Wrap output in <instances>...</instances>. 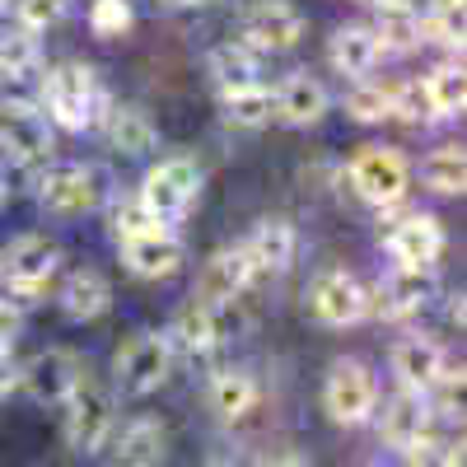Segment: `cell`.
I'll list each match as a JSON object with an SVG mask.
<instances>
[{"label":"cell","instance_id":"obj_15","mask_svg":"<svg viewBox=\"0 0 467 467\" xmlns=\"http://www.w3.org/2000/svg\"><path fill=\"white\" fill-rule=\"evenodd\" d=\"M304 37V15L290 0H253L239 24V43L253 52H295Z\"/></svg>","mask_w":467,"mask_h":467},{"label":"cell","instance_id":"obj_16","mask_svg":"<svg viewBox=\"0 0 467 467\" xmlns=\"http://www.w3.org/2000/svg\"><path fill=\"white\" fill-rule=\"evenodd\" d=\"M383 248L393 253L398 266H431V271H440V257H444L449 239H444V224L431 211H407L402 220H393L383 229Z\"/></svg>","mask_w":467,"mask_h":467},{"label":"cell","instance_id":"obj_18","mask_svg":"<svg viewBox=\"0 0 467 467\" xmlns=\"http://www.w3.org/2000/svg\"><path fill=\"white\" fill-rule=\"evenodd\" d=\"M388 365H393L398 388H411V393H435V388L444 383V374H449V350L435 337L411 332V337H402L393 346V360H388Z\"/></svg>","mask_w":467,"mask_h":467},{"label":"cell","instance_id":"obj_41","mask_svg":"<svg viewBox=\"0 0 467 467\" xmlns=\"http://www.w3.org/2000/svg\"><path fill=\"white\" fill-rule=\"evenodd\" d=\"M253 467H308L304 458H299V449H262L257 458H253Z\"/></svg>","mask_w":467,"mask_h":467},{"label":"cell","instance_id":"obj_30","mask_svg":"<svg viewBox=\"0 0 467 467\" xmlns=\"http://www.w3.org/2000/svg\"><path fill=\"white\" fill-rule=\"evenodd\" d=\"M346 117L360 127H379V122H393V85L374 80V75H365V80H350L346 89Z\"/></svg>","mask_w":467,"mask_h":467},{"label":"cell","instance_id":"obj_11","mask_svg":"<svg viewBox=\"0 0 467 467\" xmlns=\"http://www.w3.org/2000/svg\"><path fill=\"white\" fill-rule=\"evenodd\" d=\"M308 314L323 327H356L369 318V290L346 266H327L308 285Z\"/></svg>","mask_w":467,"mask_h":467},{"label":"cell","instance_id":"obj_43","mask_svg":"<svg viewBox=\"0 0 467 467\" xmlns=\"http://www.w3.org/2000/svg\"><path fill=\"white\" fill-rule=\"evenodd\" d=\"M449 323L462 327V295H453V304H449Z\"/></svg>","mask_w":467,"mask_h":467},{"label":"cell","instance_id":"obj_6","mask_svg":"<svg viewBox=\"0 0 467 467\" xmlns=\"http://www.w3.org/2000/svg\"><path fill=\"white\" fill-rule=\"evenodd\" d=\"M108 202V178L94 164H47L37 178V206L57 220H75V215H94Z\"/></svg>","mask_w":467,"mask_h":467},{"label":"cell","instance_id":"obj_2","mask_svg":"<svg viewBox=\"0 0 467 467\" xmlns=\"http://www.w3.org/2000/svg\"><path fill=\"white\" fill-rule=\"evenodd\" d=\"M117 431V393L94 379L80 374V383L70 388V398L61 402V435L75 453H103Z\"/></svg>","mask_w":467,"mask_h":467},{"label":"cell","instance_id":"obj_33","mask_svg":"<svg viewBox=\"0 0 467 467\" xmlns=\"http://www.w3.org/2000/svg\"><path fill=\"white\" fill-rule=\"evenodd\" d=\"M462 10H467V0H425V15H420L425 43L462 52Z\"/></svg>","mask_w":467,"mask_h":467},{"label":"cell","instance_id":"obj_44","mask_svg":"<svg viewBox=\"0 0 467 467\" xmlns=\"http://www.w3.org/2000/svg\"><path fill=\"white\" fill-rule=\"evenodd\" d=\"M160 5H169V10H187V5H206V0H160Z\"/></svg>","mask_w":467,"mask_h":467},{"label":"cell","instance_id":"obj_32","mask_svg":"<svg viewBox=\"0 0 467 467\" xmlns=\"http://www.w3.org/2000/svg\"><path fill=\"white\" fill-rule=\"evenodd\" d=\"M220 112H224L229 127H239V131H262V127H271V89H266V85L229 89V94H220Z\"/></svg>","mask_w":467,"mask_h":467},{"label":"cell","instance_id":"obj_39","mask_svg":"<svg viewBox=\"0 0 467 467\" xmlns=\"http://www.w3.org/2000/svg\"><path fill=\"white\" fill-rule=\"evenodd\" d=\"M402 467H462V449L458 444H440L431 435V440H420L416 449L402 453Z\"/></svg>","mask_w":467,"mask_h":467},{"label":"cell","instance_id":"obj_8","mask_svg":"<svg viewBox=\"0 0 467 467\" xmlns=\"http://www.w3.org/2000/svg\"><path fill=\"white\" fill-rule=\"evenodd\" d=\"M379 407V379L365 360H337L323 379V411L332 416V425L356 431L365 425Z\"/></svg>","mask_w":467,"mask_h":467},{"label":"cell","instance_id":"obj_23","mask_svg":"<svg viewBox=\"0 0 467 467\" xmlns=\"http://www.w3.org/2000/svg\"><path fill=\"white\" fill-rule=\"evenodd\" d=\"M57 304H61V314L70 323H94L112 308V281L99 266H75L57 290Z\"/></svg>","mask_w":467,"mask_h":467},{"label":"cell","instance_id":"obj_34","mask_svg":"<svg viewBox=\"0 0 467 467\" xmlns=\"http://www.w3.org/2000/svg\"><path fill=\"white\" fill-rule=\"evenodd\" d=\"M425 89H431V103H435V117L440 122H453V117L467 108V75L458 61H444L425 75Z\"/></svg>","mask_w":467,"mask_h":467},{"label":"cell","instance_id":"obj_31","mask_svg":"<svg viewBox=\"0 0 467 467\" xmlns=\"http://www.w3.org/2000/svg\"><path fill=\"white\" fill-rule=\"evenodd\" d=\"M43 66V43H37V33L10 24L0 28V80H28V75Z\"/></svg>","mask_w":467,"mask_h":467},{"label":"cell","instance_id":"obj_46","mask_svg":"<svg viewBox=\"0 0 467 467\" xmlns=\"http://www.w3.org/2000/svg\"><path fill=\"white\" fill-rule=\"evenodd\" d=\"M365 5H416V0H365Z\"/></svg>","mask_w":467,"mask_h":467},{"label":"cell","instance_id":"obj_20","mask_svg":"<svg viewBox=\"0 0 467 467\" xmlns=\"http://www.w3.org/2000/svg\"><path fill=\"white\" fill-rule=\"evenodd\" d=\"M122 266L140 281H169L182 271L187 262V248L173 229H154V234H140V239H122Z\"/></svg>","mask_w":467,"mask_h":467},{"label":"cell","instance_id":"obj_21","mask_svg":"<svg viewBox=\"0 0 467 467\" xmlns=\"http://www.w3.org/2000/svg\"><path fill=\"white\" fill-rule=\"evenodd\" d=\"M295 248H299V234L290 220L281 215H266L253 224V234L244 239V253L253 262V281H271V276H285L290 262H295Z\"/></svg>","mask_w":467,"mask_h":467},{"label":"cell","instance_id":"obj_1","mask_svg":"<svg viewBox=\"0 0 467 467\" xmlns=\"http://www.w3.org/2000/svg\"><path fill=\"white\" fill-rule=\"evenodd\" d=\"M108 94L99 85L94 66L85 61H57L43 75V117L61 131H89L99 127V117L108 112Z\"/></svg>","mask_w":467,"mask_h":467},{"label":"cell","instance_id":"obj_5","mask_svg":"<svg viewBox=\"0 0 467 467\" xmlns=\"http://www.w3.org/2000/svg\"><path fill=\"white\" fill-rule=\"evenodd\" d=\"M173 360H178V350L169 346L164 332H136L117 346V356H112V388L127 398H145V393L169 383Z\"/></svg>","mask_w":467,"mask_h":467},{"label":"cell","instance_id":"obj_45","mask_svg":"<svg viewBox=\"0 0 467 467\" xmlns=\"http://www.w3.org/2000/svg\"><path fill=\"white\" fill-rule=\"evenodd\" d=\"M5 202H10V178H5V169H0V211H5Z\"/></svg>","mask_w":467,"mask_h":467},{"label":"cell","instance_id":"obj_19","mask_svg":"<svg viewBox=\"0 0 467 467\" xmlns=\"http://www.w3.org/2000/svg\"><path fill=\"white\" fill-rule=\"evenodd\" d=\"M253 262L244 253V244H229V248H215L206 262H202V276H197V299L202 304H234L253 290Z\"/></svg>","mask_w":467,"mask_h":467},{"label":"cell","instance_id":"obj_29","mask_svg":"<svg viewBox=\"0 0 467 467\" xmlns=\"http://www.w3.org/2000/svg\"><path fill=\"white\" fill-rule=\"evenodd\" d=\"M416 178H420L425 192H435V197H462V187H467V160H462V150L458 145L431 150L420 160Z\"/></svg>","mask_w":467,"mask_h":467},{"label":"cell","instance_id":"obj_9","mask_svg":"<svg viewBox=\"0 0 467 467\" xmlns=\"http://www.w3.org/2000/svg\"><path fill=\"white\" fill-rule=\"evenodd\" d=\"M234 308H239V299H234V304H202V299H192V304H182L173 314L164 337H169L173 350L202 360V356H211V350L224 346L229 332H239V314H234Z\"/></svg>","mask_w":467,"mask_h":467},{"label":"cell","instance_id":"obj_22","mask_svg":"<svg viewBox=\"0 0 467 467\" xmlns=\"http://www.w3.org/2000/svg\"><path fill=\"white\" fill-rule=\"evenodd\" d=\"M99 131L108 140V150H117L122 160H145L160 145V127L150 122V112L136 103H108V112L99 117Z\"/></svg>","mask_w":467,"mask_h":467},{"label":"cell","instance_id":"obj_28","mask_svg":"<svg viewBox=\"0 0 467 467\" xmlns=\"http://www.w3.org/2000/svg\"><path fill=\"white\" fill-rule=\"evenodd\" d=\"M206 70H211V80H215V89H220V94H229V89H248V85H262L257 52H253V47H244V43H220V47H211Z\"/></svg>","mask_w":467,"mask_h":467},{"label":"cell","instance_id":"obj_13","mask_svg":"<svg viewBox=\"0 0 467 467\" xmlns=\"http://www.w3.org/2000/svg\"><path fill=\"white\" fill-rule=\"evenodd\" d=\"M435 290H440V276L431 266H398L393 262V271L369 295V314H379L383 323H407L435 299Z\"/></svg>","mask_w":467,"mask_h":467},{"label":"cell","instance_id":"obj_26","mask_svg":"<svg viewBox=\"0 0 467 467\" xmlns=\"http://www.w3.org/2000/svg\"><path fill=\"white\" fill-rule=\"evenodd\" d=\"M257 398H262L257 379H253L248 369H239V365L215 369L211 383H206V402H211V411H215L220 420H244V416L257 407Z\"/></svg>","mask_w":467,"mask_h":467},{"label":"cell","instance_id":"obj_10","mask_svg":"<svg viewBox=\"0 0 467 467\" xmlns=\"http://www.w3.org/2000/svg\"><path fill=\"white\" fill-rule=\"evenodd\" d=\"M0 154L19 169L52 160V122L37 103H24V99L0 103Z\"/></svg>","mask_w":467,"mask_h":467},{"label":"cell","instance_id":"obj_4","mask_svg":"<svg viewBox=\"0 0 467 467\" xmlns=\"http://www.w3.org/2000/svg\"><path fill=\"white\" fill-rule=\"evenodd\" d=\"M346 182L360 202H369L379 211H393V206H402L407 187H411V164L393 145H360L356 160L346 164Z\"/></svg>","mask_w":467,"mask_h":467},{"label":"cell","instance_id":"obj_17","mask_svg":"<svg viewBox=\"0 0 467 467\" xmlns=\"http://www.w3.org/2000/svg\"><path fill=\"white\" fill-rule=\"evenodd\" d=\"M327 108H332L327 85L318 80V75H308V70L285 75V80L271 89V122H281V127H290V131L318 127L323 117H327Z\"/></svg>","mask_w":467,"mask_h":467},{"label":"cell","instance_id":"obj_36","mask_svg":"<svg viewBox=\"0 0 467 467\" xmlns=\"http://www.w3.org/2000/svg\"><path fill=\"white\" fill-rule=\"evenodd\" d=\"M131 24H136L131 0H94L89 5V33L94 37H122V33H131Z\"/></svg>","mask_w":467,"mask_h":467},{"label":"cell","instance_id":"obj_25","mask_svg":"<svg viewBox=\"0 0 467 467\" xmlns=\"http://www.w3.org/2000/svg\"><path fill=\"white\" fill-rule=\"evenodd\" d=\"M108 449H112V467H160L169 449V431L154 416H136L122 431H112Z\"/></svg>","mask_w":467,"mask_h":467},{"label":"cell","instance_id":"obj_42","mask_svg":"<svg viewBox=\"0 0 467 467\" xmlns=\"http://www.w3.org/2000/svg\"><path fill=\"white\" fill-rule=\"evenodd\" d=\"M15 388H19V365H15L10 350H0V402H5Z\"/></svg>","mask_w":467,"mask_h":467},{"label":"cell","instance_id":"obj_12","mask_svg":"<svg viewBox=\"0 0 467 467\" xmlns=\"http://www.w3.org/2000/svg\"><path fill=\"white\" fill-rule=\"evenodd\" d=\"M379 420V440L388 449H416L420 440H431L435 435V393H411V388H398L393 398H383V407H374Z\"/></svg>","mask_w":467,"mask_h":467},{"label":"cell","instance_id":"obj_37","mask_svg":"<svg viewBox=\"0 0 467 467\" xmlns=\"http://www.w3.org/2000/svg\"><path fill=\"white\" fill-rule=\"evenodd\" d=\"M154 229H169V224L154 215V211H145L136 197L112 206V234H117V244H122V239H140V234H154Z\"/></svg>","mask_w":467,"mask_h":467},{"label":"cell","instance_id":"obj_27","mask_svg":"<svg viewBox=\"0 0 467 467\" xmlns=\"http://www.w3.org/2000/svg\"><path fill=\"white\" fill-rule=\"evenodd\" d=\"M369 33L379 37L383 57H388V52H416V47L425 43V33H420V10H416V5H374Z\"/></svg>","mask_w":467,"mask_h":467},{"label":"cell","instance_id":"obj_24","mask_svg":"<svg viewBox=\"0 0 467 467\" xmlns=\"http://www.w3.org/2000/svg\"><path fill=\"white\" fill-rule=\"evenodd\" d=\"M379 61H383V47L369 33V24H341L327 37V66L341 75V80H365V75H374Z\"/></svg>","mask_w":467,"mask_h":467},{"label":"cell","instance_id":"obj_3","mask_svg":"<svg viewBox=\"0 0 467 467\" xmlns=\"http://www.w3.org/2000/svg\"><path fill=\"white\" fill-rule=\"evenodd\" d=\"M197 197H202V164L192 154H169V160L150 164L140 178V192H136V202L145 211H154L169 229L197 206Z\"/></svg>","mask_w":467,"mask_h":467},{"label":"cell","instance_id":"obj_38","mask_svg":"<svg viewBox=\"0 0 467 467\" xmlns=\"http://www.w3.org/2000/svg\"><path fill=\"white\" fill-rule=\"evenodd\" d=\"M66 5L70 0H15V24L43 37L47 28H57L66 19Z\"/></svg>","mask_w":467,"mask_h":467},{"label":"cell","instance_id":"obj_48","mask_svg":"<svg viewBox=\"0 0 467 467\" xmlns=\"http://www.w3.org/2000/svg\"><path fill=\"white\" fill-rule=\"evenodd\" d=\"M206 467H224V462H206Z\"/></svg>","mask_w":467,"mask_h":467},{"label":"cell","instance_id":"obj_47","mask_svg":"<svg viewBox=\"0 0 467 467\" xmlns=\"http://www.w3.org/2000/svg\"><path fill=\"white\" fill-rule=\"evenodd\" d=\"M5 10H10V0H0V15H5Z\"/></svg>","mask_w":467,"mask_h":467},{"label":"cell","instance_id":"obj_40","mask_svg":"<svg viewBox=\"0 0 467 467\" xmlns=\"http://www.w3.org/2000/svg\"><path fill=\"white\" fill-rule=\"evenodd\" d=\"M19 332H24V318H19V308H15L10 299H0V350H15Z\"/></svg>","mask_w":467,"mask_h":467},{"label":"cell","instance_id":"obj_7","mask_svg":"<svg viewBox=\"0 0 467 467\" xmlns=\"http://www.w3.org/2000/svg\"><path fill=\"white\" fill-rule=\"evenodd\" d=\"M57 271H61V244L52 234H19L0 253V281H5V295H15L19 304H33L52 285Z\"/></svg>","mask_w":467,"mask_h":467},{"label":"cell","instance_id":"obj_14","mask_svg":"<svg viewBox=\"0 0 467 467\" xmlns=\"http://www.w3.org/2000/svg\"><path fill=\"white\" fill-rule=\"evenodd\" d=\"M80 374H85V360L70 346H47L19 365V388L37 407H61L70 398V388L80 383Z\"/></svg>","mask_w":467,"mask_h":467},{"label":"cell","instance_id":"obj_35","mask_svg":"<svg viewBox=\"0 0 467 467\" xmlns=\"http://www.w3.org/2000/svg\"><path fill=\"white\" fill-rule=\"evenodd\" d=\"M393 117L407 127H435V103H431V89H425V80H402L393 85Z\"/></svg>","mask_w":467,"mask_h":467}]
</instances>
